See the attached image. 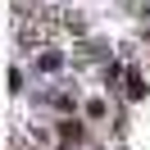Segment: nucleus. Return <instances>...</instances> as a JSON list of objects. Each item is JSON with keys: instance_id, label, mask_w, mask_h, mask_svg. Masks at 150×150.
<instances>
[{"instance_id": "obj_1", "label": "nucleus", "mask_w": 150, "mask_h": 150, "mask_svg": "<svg viewBox=\"0 0 150 150\" xmlns=\"http://www.w3.org/2000/svg\"><path fill=\"white\" fill-rule=\"evenodd\" d=\"M59 127H64V132H59V137H64L68 146H77V141H82V127H77V123H59Z\"/></svg>"}, {"instance_id": "obj_2", "label": "nucleus", "mask_w": 150, "mask_h": 150, "mask_svg": "<svg viewBox=\"0 0 150 150\" xmlns=\"http://www.w3.org/2000/svg\"><path fill=\"white\" fill-rule=\"evenodd\" d=\"M127 96H146V82H141V73H127Z\"/></svg>"}]
</instances>
